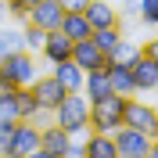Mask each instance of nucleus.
I'll return each instance as SVG.
<instances>
[{
    "instance_id": "nucleus-19",
    "label": "nucleus",
    "mask_w": 158,
    "mask_h": 158,
    "mask_svg": "<svg viewBox=\"0 0 158 158\" xmlns=\"http://www.w3.org/2000/svg\"><path fill=\"white\" fill-rule=\"evenodd\" d=\"M108 79H111V94H122V97H133V94H137L133 76H129V69H122V65H108Z\"/></svg>"
},
{
    "instance_id": "nucleus-21",
    "label": "nucleus",
    "mask_w": 158,
    "mask_h": 158,
    "mask_svg": "<svg viewBox=\"0 0 158 158\" xmlns=\"http://www.w3.org/2000/svg\"><path fill=\"white\" fill-rule=\"evenodd\" d=\"M15 50H22V29L11 25V22H4L0 25V58H7Z\"/></svg>"
},
{
    "instance_id": "nucleus-3",
    "label": "nucleus",
    "mask_w": 158,
    "mask_h": 158,
    "mask_svg": "<svg viewBox=\"0 0 158 158\" xmlns=\"http://www.w3.org/2000/svg\"><path fill=\"white\" fill-rule=\"evenodd\" d=\"M36 76H40V61L29 50H15L7 58H0V79L11 86H32Z\"/></svg>"
},
{
    "instance_id": "nucleus-18",
    "label": "nucleus",
    "mask_w": 158,
    "mask_h": 158,
    "mask_svg": "<svg viewBox=\"0 0 158 158\" xmlns=\"http://www.w3.org/2000/svg\"><path fill=\"white\" fill-rule=\"evenodd\" d=\"M137 58H140V43H133V40H126V36L108 50V65H122V69H129Z\"/></svg>"
},
{
    "instance_id": "nucleus-4",
    "label": "nucleus",
    "mask_w": 158,
    "mask_h": 158,
    "mask_svg": "<svg viewBox=\"0 0 158 158\" xmlns=\"http://www.w3.org/2000/svg\"><path fill=\"white\" fill-rule=\"evenodd\" d=\"M122 126H133V129H140V133H148L155 140L158 137V108L133 94V97H126V108H122Z\"/></svg>"
},
{
    "instance_id": "nucleus-33",
    "label": "nucleus",
    "mask_w": 158,
    "mask_h": 158,
    "mask_svg": "<svg viewBox=\"0 0 158 158\" xmlns=\"http://www.w3.org/2000/svg\"><path fill=\"white\" fill-rule=\"evenodd\" d=\"M155 94H158V86H155Z\"/></svg>"
},
{
    "instance_id": "nucleus-8",
    "label": "nucleus",
    "mask_w": 158,
    "mask_h": 158,
    "mask_svg": "<svg viewBox=\"0 0 158 158\" xmlns=\"http://www.w3.org/2000/svg\"><path fill=\"white\" fill-rule=\"evenodd\" d=\"M36 148H40V126L36 122H15V129H11V155L29 158Z\"/></svg>"
},
{
    "instance_id": "nucleus-7",
    "label": "nucleus",
    "mask_w": 158,
    "mask_h": 158,
    "mask_svg": "<svg viewBox=\"0 0 158 158\" xmlns=\"http://www.w3.org/2000/svg\"><path fill=\"white\" fill-rule=\"evenodd\" d=\"M72 61H76L83 72H97V69H108V54L94 43V40H76L72 43Z\"/></svg>"
},
{
    "instance_id": "nucleus-6",
    "label": "nucleus",
    "mask_w": 158,
    "mask_h": 158,
    "mask_svg": "<svg viewBox=\"0 0 158 158\" xmlns=\"http://www.w3.org/2000/svg\"><path fill=\"white\" fill-rule=\"evenodd\" d=\"M29 90H32V97H36L40 111H54L61 101H65V86H61L58 79L50 76V72H47V76H36Z\"/></svg>"
},
{
    "instance_id": "nucleus-32",
    "label": "nucleus",
    "mask_w": 158,
    "mask_h": 158,
    "mask_svg": "<svg viewBox=\"0 0 158 158\" xmlns=\"http://www.w3.org/2000/svg\"><path fill=\"white\" fill-rule=\"evenodd\" d=\"M144 158H158V140H151V148H148V155Z\"/></svg>"
},
{
    "instance_id": "nucleus-9",
    "label": "nucleus",
    "mask_w": 158,
    "mask_h": 158,
    "mask_svg": "<svg viewBox=\"0 0 158 158\" xmlns=\"http://www.w3.org/2000/svg\"><path fill=\"white\" fill-rule=\"evenodd\" d=\"M61 18H65V7H61V0H40V4H32L29 7V18L25 22H32V25H40V29H58L61 25Z\"/></svg>"
},
{
    "instance_id": "nucleus-30",
    "label": "nucleus",
    "mask_w": 158,
    "mask_h": 158,
    "mask_svg": "<svg viewBox=\"0 0 158 158\" xmlns=\"http://www.w3.org/2000/svg\"><path fill=\"white\" fill-rule=\"evenodd\" d=\"M4 22H11V11H7V0H0V25Z\"/></svg>"
},
{
    "instance_id": "nucleus-28",
    "label": "nucleus",
    "mask_w": 158,
    "mask_h": 158,
    "mask_svg": "<svg viewBox=\"0 0 158 158\" xmlns=\"http://www.w3.org/2000/svg\"><path fill=\"white\" fill-rule=\"evenodd\" d=\"M140 54H148L151 61H158V36H155V40H148V43L140 47Z\"/></svg>"
},
{
    "instance_id": "nucleus-23",
    "label": "nucleus",
    "mask_w": 158,
    "mask_h": 158,
    "mask_svg": "<svg viewBox=\"0 0 158 158\" xmlns=\"http://www.w3.org/2000/svg\"><path fill=\"white\" fill-rule=\"evenodd\" d=\"M90 40H94V43H97V47L104 50V54H108V50L115 47L118 40H122V25H108V29H94V32H90Z\"/></svg>"
},
{
    "instance_id": "nucleus-1",
    "label": "nucleus",
    "mask_w": 158,
    "mask_h": 158,
    "mask_svg": "<svg viewBox=\"0 0 158 158\" xmlns=\"http://www.w3.org/2000/svg\"><path fill=\"white\" fill-rule=\"evenodd\" d=\"M50 118H54L69 137L83 140L90 133V101H86V94H65V101L50 111Z\"/></svg>"
},
{
    "instance_id": "nucleus-13",
    "label": "nucleus",
    "mask_w": 158,
    "mask_h": 158,
    "mask_svg": "<svg viewBox=\"0 0 158 158\" xmlns=\"http://www.w3.org/2000/svg\"><path fill=\"white\" fill-rule=\"evenodd\" d=\"M129 76H133V86H137V94H144V90H155V86H158V61H151L148 54H140V58L129 65Z\"/></svg>"
},
{
    "instance_id": "nucleus-16",
    "label": "nucleus",
    "mask_w": 158,
    "mask_h": 158,
    "mask_svg": "<svg viewBox=\"0 0 158 158\" xmlns=\"http://www.w3.org/2000/svg\"><path fill=\"white\" fill-rule=\"evenodd\" d=\"M83 94H86V101H101L111 94V79H108V69H97V72H86V79H83Z\"/></svg>"
},
{
    "instance_id": "nucleus-20",
    "label": "nucleus",
    "mask_w": 158,
    "mask_h": 158,
    "mask_svg": "<svg viewBox=\"0 0 158 158\" xmlns=\"http://www.w3.org/2000/svg\"><path fill=\"white\" fill-rule=\"evenodd\" d=\"M15 108H18V122H32V118H36L40 104H36V97H32L29 86H18V90H15Z\"/></svg>"
},
{
    "instance_id": "nucleus-5",
    "label": "nucleus",
    "mask_w": 158,
    "mask_h": 158,
    "mask_svg": "<svg viewBox=\"0 0 158 158\" xmlns=\"http://www.w3.org/2000/svg\"><path fill=\"white\" fill-rule=\"evenodd\" d=\"M111 140H115L118 158H144L148 148H151V137L140 133V129H133V126H118L115 133H111Z\"/></svg>"
},
{
    "instance_id": "nucleus-2",
    "label": "nucleus",
    "mask_w": 158,
    "mask_h": 158,
    "mask_svg": "<svg viewBox=\"0 0 158 158\" xmlns=\"http://www.w3.org/2000/svg\"><path fill=\"white\" fill-rule=\"evenodd\" d=\"M122 108H126L122 94H108L101 101H90V133H115L122 126Z\"/></svg>"
},
{
    "instance_id": "nucleus-29",
    "label": "nucleus",
    "mask_w": 158,
    "mask_h": 158,
    "mask_svg": "<svg viewBox=\"0 0 158 158\" xmlns=\"http://www.w3.org/2000/svg\"><path fill=\"white\" fill-rule=\"evenodd\" d=\"M86 4H90V0H61V7H65V11H83Z\"/></svg>"
},
{
    "instance_id": "nucleus-14",
    "label": "nucleus",
    "mask_w": 158,
    "mask_h": 158,
    "mask_svg": "<svg viewBox=\"0 0 158 158\" xmlns=\"http://www.w3.org/2000/svg\"><path fill=\"white\" fill-rule=\"evenodd\" d=\"M69 144H72V137H69V133L58 126V122H54V118H50L47 126H40V148H43V151H50V155L65 158Z\"/></svg>"
},
{
    "instance_id": "nucleus-22",
    "label": "nucleus",
    "mask_w": 158,
    "mask_h": 158,
    "mask_svg": "<svg viewBox=\"0 0 158 158\" xmlns=\"http://www.w3.org/2000/svg\"><path fill=\"white\" fill-rule=\"evenodd\" d=\"M43 40H47V29H40V25H32V22H22V50L40 54Z\"/></svg>"
},
{
    "instance_id": "nucleus-24",
    "label": "nucleus",
    "mask_w": 158,
    "mask_h": 158,
    "mask_svg": "<svg viewBox=\"0 0 158 158\" xmlns=\"http://www.w3.org/2000/svg\"><path fill=\"white\" fill-rule=\"evenodd\" d=\"M137 22L148 29H158V0H137Z\"/></svg>"
},
{
    "instance_id": "nucleus-11",
    "label": "nucleus",
    "mask_w": 158,
    "mask_h": 158,
    "mask_svg": "<svg viewBox=\"0 0 158 158\" xmlns=\"http://www.w3.org/2000/svg\"><path fill=\"white\" fill-rule=\"evenodd\" d=\"M50 76H54L61 86H65V94H83V79H86V72L79 69L72 58L54 61V65H50Z\"/></svg>"
},
{
    "instance_id": "nucleus-12",
    "label": "nucleus",
    "mask_w": 158,
    "mask_h": 158,
    "mask_svg": "<svg viewBox=\"0 0 158 158\" xmlns=\"http://www.w3.org/2000/svg\"><path fill=\"white\" fill-rule=\"evenodd\" d=\"M40 58L47 61V65L72 58V40L65 36L61 29H50V32H47V40H43V47H40Z\"/></svg>"
},
{
    "instance_id": "nucleus-25",
    "label": "nucleus",
    "mask_w": 158,
    "mask_h": 158,
    "mask_svg": "<svg viewBox=\"0 0 158 158\" xmlns=\"http://www.w3.org/2000/svg\"><path fill=\"white\" fill-rule=\"evenodd\" d=\"M18 122V108H15V94H0V129H7Z\"/></svg>"
},
{
    "instance_id": "nucleus-26",
    "label": "nucleus",
    "mask_w": 158,
    "mask_h": 158,
    "mask_svg": "<svg viewBox=\"0 0 158 158\" xmlns=\"http://www.w3.org/2000/svg\"><path fill=\"white\" fill-rule=\"evenodd\" d=\"M32 4H40V0H7L11 18H15V22H25V18H29V7H32Z\"/></svg>"
},
{
    "instance_id": "nucleus-17",
    "label": "nucleus",
    "mask_w": 158,
    "mask_h": 158,
    "mask_svg": "<svg viewBox=\"0 0 158 158\" xmlns=\"http://www.w3.org/2000/svg\"><path fill=\"white\" fill-rule=\"evenodd\" d=\"M61 32H65V36L72 40V43H76V40H86L90 32V22H86V15H83V11H65V18H61V25H58Z\"/></svg>"
},
{
    "instance_id": "nucleus-15",
    "label": "nucleus",
    "mask_w": 158,
    "mask_h": 158,
    "mask_svg": "<svg viewBox=\"0 0 158 158\" xmlns=\"http://www.w3.org/2000/svg\"><path fill=\"white\" fill-rule=\"evenodd\" d=\"M83 155L86 158H118L111 133H86L83 137Z\"/></svg>"
},
{
    "instance_id": "nucleus-10",
    "label": "nucleus",
    "mask_w": 158,
    "mask_h": 158,
    "mask_svg": "<svg viewBox=\"0 0 158 158\" xmlns=\"http://www.w3.org/2000/svg\"><path fill=\"white\" fill-rule=\"evenodd\" d=\"M83 15H86L90 29H108V25H122V18H118V7L111 4V0H90L86 7H83Z\"/></svg>"
},
{
    "instance_id": "nucleus-31",
    "label": "nucleus",
    "mask_w": 158,
    "mask_h": 158,
    "mask_svg": "<svg viewBox=\"0 0 158 158\" xmlns=\"http://www.w3.org/2000/svg\"><path fill=\"white\" fill-rule=\"evenodd\" d=\"M29 158H58V155H50V151H43V148H36V151H32Z\"/></svg>"
},
{
    "instance_id": "nucleus-27",
    "label": "nucleus",
    "mask_w": 158,
    "mask_h": 158,
    "mask_svg": "<svg viewBox=\"0 0 158 158\" xmlns=\"http://www.w3.org/2000/svg\"><path fill=\"white\" fill-rule=\"evenodd\" d=\"M118 18L137 22V0H122V7H118Z\"/></svg>"
}]
</instances>
